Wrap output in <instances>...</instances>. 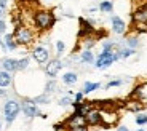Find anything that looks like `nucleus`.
Returning a JSON list of instances; mask_svg holds the SVG:
<instances>
[{
	"label": "nucleus",
	"mask_w": 147,
	"mask_h": 131,
	"mask_svg": "<svg viewBox=\"0 0 147 131\" xmlns=\"http://www.w3.org/2000/svg\"><path fill=\"white\" fill-rule=\"evenodd\" d=\"M56 22V16L51 10H47V8H37L32 13V24L34 29L38 30V32H47L55 26Z\"/></svg>",
	"instance_id": "f257e3e1"
},
{
	"label": "nucleus",
	"mask_w": 147,
	"mask_h": 131,
	"mask_svg": "<svg viewBox=\"0 0 147 131\" xmlns=\"http://www.w3.org/2000/svg\"><path fill=\"white\" fill-rule=\"evenodd\" d=\"M131 24L138 32H146L147 30V2L138 5L134 11L131 13Z\"/></svg>",
	"instance_id": "f03ea898"
},
{
	"label": "nucleus",
	"mask_w": 147,
	"mask_h": 131,
	"mask_svg": "<svg viewBox=\"0 0 147 131\" xmlns=\"http://www.w3.org/2000/svg\"><path fill=\"white\" fill-rule=\"evenodd\" d=\"M13 35H15V40L19 47H29L35 40V32H34V29H30L29 26H26V24H21L18 27H15Z\"/></svg>",
	"instance_id": "7ed1b4c3"
},
{
	"label": "nucleus",
	"mask_w": 147,
	"mask_h": 131,
	"mask_svg": "<svg viewBox=\"0 0 147 131\" xmlns=\"http://www.w3.org/2000/svg\"><path fill=\"white\" fill-rule=\"evenodd\" d=\"M118 58V53L117 51H109V50H102L101 51V55L98 56V59H96L94 66L98 67V69H107L109 66H112Z\"/></svg>",
	"instance_id": "20e7f679"
},
{
	"label": "nucleus",
	"mask_w": 147,
	"mask_h": 131,
	"mask_svg": "<svg viewBox=\"0 0 147 131\" xmlns=\"http://www.w3.org/2000/svg\"><path fill=\"white\" fill-rule=\"evenodd\" d=\"M21 112V104L15 99H8L3 106V115H5V122L7 123H13L15 118L18 117V113Z\"/></svg>",
	"instance_id": "39448f33"
},
{
	"label": "nucleus",
	"mask_w": 147,
	"mask_h": 131,
	"mask_svg": "<svg viewBox=\"0 0 147 131\" xmlns=\"http://www.w3.org/2000/svg\"><path fill=\"white\" fill-rule=\"evenodd\" d=\"M101 117H102V126L104 128L114 126L118 122V113H117V110H115V107H102Z\"/></svg>",
	"instance_id": "423d86ee"
},
{
	"label": "nucleus",
	"mask_w": 147,
	"mask_h": 131,
	"mask_svg": "<svg viewBox=\"0 0 147 131\" xmlns=\"http://www.w3.org/2000/svg\"><path fill=\"white\" fill-rule=\"evenodd\" d=\"M85 120L88 126H102V117H101V109L99 107L93 106L91 109L86 112Z\"/></svg>",
	"instance_id": "0eeeda50"
},
{
	"label": "nucleus",
	"mask_w": 147,
	"mask_h": 131,
	"mask_svg": "<svg viewBox=\"0 0 147 131\" xmlns=\"http://www.w3.org/2000/svg\"><path fill=\"white\" fill-rule=\"evenodd\" d=\"M21 110L24 112V115H26V117H42V118L47 117V115H43V113L38 110L37 104L32 101V99H27V101L22 102V104H21Z\"/></svg>",
	"instance_id": "6e6552de"
},
{
	"label": "nucleus",
	"mask_w": 147,
	"mask_h": 131,
	"mask_svg": "<svg viewBox=\"0 0 147 131\" xmlns=\"http://www.w3.org/2000/svg\"><path fill=\"white\" fill-rule=\"evenodd\" d=\"M78 24H80V30H78V38L83 40L86 37H90L93 32H94V26H93V21H88L85 18H78Z\"/></svg>",
	"instance_id": "1a4fd4ad"
},
{
	"label": "nucleus",
	"mask_w": 147,
	"mask_h": 131,
	"mask_svg": "<svg viewBox=\"0 0 147 131\" xmlns=\"http://www.w3.org/2000/svg\"><path fill=\"white\" fill-rule=\"evenodd\" d=\"M61 69H63V62H61V59H58V58L50 59V61L45 64V74H47L50 78H55Z\"/></svg>",
	"instance_id": "9d476101"
},
{
	"label": "nucleus",
	"mask_w": 147,
	"mask_h": 131,
	"mask_svg": "<svg viewBox=\"0 0 147 131\" xmlns=\"http://www.w3.org/2000/svg\"><path fill=\"white\" fill-rule=\"evenodd\" d=\"M32 58L35 59L38 64H47L50 61V51L45 47H35L32 50Z\"/></svg>",
	"instance_id": "9b49d317"
},
{
	"label": "nucleus",
	"mask_w": 147,
	"mask_h": 131,
	"mask_svg": "<svg viewBox=\"0 0 147 131\" xmlns=\"http://www.w3.org/2000/svg\"><path fill=\"white\" fill-rule=\"evenodd\" d=\"M64 122H66L67 128H74V126H82V125H86L85 117H83V115H78V113H75V112L70 113V115L67 117Z\"/></svg>",
	"instance_id": "f8f14e48"
},
{
	"label": "nucleus",
	"mask_w": 147,
	"mask_h": 131,
	"mask_svg": "<svg viewBox=\"0 0 147 131\" xmlns=\"http://www.w3.org/2000/svg\"><path fill=\"white\" fill-rule=\"evenodd\" d=\"M112 30L115 34H125L126 32V24L120 16H112Z\"/></svg>",
	"instance_id": "ddd939ff"
},
{
	"label": "nucleus",
	"mask_w": 147,
	"mask_h": 131,
	"mask_svg": "<svg viewBox=\"0 0 147 131\" xmlns=\"http://www.w3.org/2000/svg\"><path fill=\"white\" fill-rule=\"evenodd\" d=\"M2 69L7 70V72H16L18 70V59H13V58H7L2 61Z\"/></svg>",
	"instance_id": "4468645a"
},
{
	"label": "nucleus",
	"mask_w": 147,
	"mask_h": 131,
	"mask_svg": "<svg viewBox=\"0 0 147 131\" xmlns=\"http://www.w3.org/2000/svg\"><path fill=\"white\" fill-rule=\"evenodd\" d=\"M123 107L129 112H141L144 109V104H141V101H138V99H129L123 104Z\"/></svg>",
	"instance_id": "2eb2a0df"
},
{
	"label": "nucleus",
	"mask_w": 147,
	"mask_h": 131,
	"mask_svg": "<svg viewBox=\"0 0 147 131\" xmlns=\"http://www.w3.org/2000/svg\"><path fill=\"white\" fill-rule=\"evenodd\" d=\"M3 43H5V47H7V50H10V51H15L16 48L19 47V45L16 43V40H15V35H13V34H5Z\"/></svg>",
	"instance_id": "dca6fc26"
},
{
	"label": "nucleus",
	"mask_w": 147,
	"mask_h": 131,
	"mask_svg": "<svg viewBox=\"0 0 147 131\" xmlns=\"http://www.w3.org/2000/svg\"><path fill=\"white\" fill-rule=\"evenodd\" d=\"M11 85V74L7 70H0V88H7Z\"/></svg>",
	"instance_id": "f3484780"
},
{
	"label": "nucleus",
	"mask_w": 147,
	"mask_h": 131,
	"mask_svg": "<svg viewBox=\"0 0 147 131\" xmlns=\"http://www.w3.org/2000/svg\"><path fill=\"white\" fill-rule=\"evenodd\" d=\"M99 88H101V83H98V82H85V85H83V95H90V93L99 90Z\"/></svg>",
	"instance_id": "a211bd4d"
},
{
	"label": "nucleus",
	"mask_w": 147,
	"mask_h": 131,
	"mask_svg": "<svg viewBox=\"0 0 147 131\" xmlns=\"http://www.w3.org/2000/svg\"><path fill=\"white\" fill-rule=\"evenodd\" d=\"M77 80H78V77H77V74H75V72H66L63 75V82L66 85H69V86H70V85H75V83H77Z\"/></svg>",
	"instance_id": "6ab92c4d"
},
{
	"label": "nucleus",
	"mask_w": 147,
	"mask_h": 131,
	"mask_svg": "<svg viewBox=\"0 0 147 131\" xmlns=\"http://www.w3.org/2000/svg\"><path fill=\"white\" fill-rule=\"evenodd\" d=\"M80 61L85 62V64H91L93 61H94V56H93L91 50H83L80 55Z\"/></svg>",
	"instance_id": "aec40b11"
},
{
	"label": "nucleus",
	"mask_w": 147,
	"mask_h": 131,
	"mask_svg": "<svg viewBox=\"0 0 147 131\" xmlns=\"http://www.w3.org/2000/svg\"><path fill=\"white\" fill-rule=\"evenodd\" d=\"M99 10L102 13H112L114 11V3L110 2V0H102L99 3Z\"/></svg>",
	"instance_id": "412c9836"
},
{
	"label": "nucleus",
	"mask_w": 147,
	"mask_h": 131,
	"mask_svg": "<svg viewBox=\"0 0 147 131\" xmlns=\"http://www.w3.org/2000/svg\"><path fill=\"white\" fill-rule=\"evenodd\" d=\"M126 45H128V48H134L139 45V40H138V37L136 35H129V37H126Z\"/></svg>",
	"instance_id": "4be33fe9"
},
{
	"label": "nucleus",
	"mask_w": 147,
	"mask_h": 131,
	"mask_svg": "<svg viewBox=\"0 0 147 131\" xmlns=\"http://www.w3.org/2000/svg\"><path fill=\"white\" fill-rule=\"evenodd\" d=\"M118 53V58H129V56L134 55V50L133 48H123V50L117 51Z\"/></svg>",
	"instance_id": "5701e85b"
},
{
	"label": "nucleus",
	"mask_w": 147,
	"mask_h": 131,
	"mask_svg": "<svg viewBox=\"0 0 147 131\" xmlns=\"http://www.w3.org/2000/svg\"><path fill=\"white\" fill-rule=\"evenodd\" d=\"M55 90H56V82H55V78H51V80L45 85V93H47V95H50V93H53Z\"/></svg>",
	"instance_id": "b1692460"
},
{
	"label": "nucleus",
	"mask_w": 147,
	"mask_h": 131,
	"mask_svg": "<svg viewBox=\"0 0 147 131\" xmlns=\"http://www.w3.org/2000/svg\"><path fill=\"white\" fill-rule=\"evenodd\" d=\"M27 66H29V58L18 59V70H24V69H27Z\"/></svg>",
	"instance_id": "393cba45"
},
{
	"label": "nucleus",
	"mask_w": 147,
	"mask_h": 131,
	"mask_svg": "<svg viewBox=\"0 0 147 131\" xmlns=\"http://www.w3.org/2000/svg\"><path fill=\"white\" fill-rule=\"evenodd\" d=\"M48 99H50V98H48V95L45 93V95H42V96H37L35 99H32V101L35 102V104H47Z\"/></svg>",
	"instance_id": "a878e982"
},
{
	"label": "nucleus",
	"mask_w": 147,
	"mask_h": 131,
	"mask_svg": "<svg viewBox=\"0 0 147 131\" xmlns=\"http://www.w3.org/2000/svg\"><path fill=\"white\" fill-rule=\"evenodd\" d=\"M64 50H66V45H64V42H63V40H58V42H56V53H58V56L63 55Z\"/></svg>",
	"instance_id": "bb28decb"
},
{
	"label": "nucleus",
	"mask_w": 147,
	"mask_h": 131,
	"mask_svg": "<svg viewBox=\"0 0 147 131\" xmlns=\"http://www.w3.org/2000/svg\"><path fill=\"white\" fill-rule=\"evenodd\" d=\"M136 123L139 125V126L147 125V115H138V117H136Z\"/></svg>",
	"instance_id": "cd10ccee"
},
{
	"label": "nucleus",
	"mask_w": 147,
	"mask_h": 131,
	"mask_svg": "<svg viewBox=\"0 0 147 131\" xmlns=\"http://www.w3.org/2000/svg\"><path fill=\"white\" fill-rule=\"evenodd\" d=\"M72 102H74L72 99L66 96V98H61V99H59V106H72Z\"/></svg>",
	"instance_id": "c85d7f7f"
},
{
	"label": "nucleus",
	"mask_w": 147,
	"mask_h": 131,
	"mask_svg": "<svg viewBox=\"0 0 147 131\" xmlns=\"http://www.w3.org/2000/svg\"><path fill=\"white\" fill-rule=\"evenodd\" d=\"M121 83H123V82H121V80H110L109 83L106 85V88H107V90H109V88H114V86H120Z\"/></svg>",
	"instance_id": "c756f323"
},
{
	"label": "nucleus",
	"mask_w": 147,
	"mask_h": 131,
	"mask_svg": "<svg viewBox=\"0 0 147 131\" xmlns=\"http://www.w3.org/2000/svg\"><path fill=\"white\" fill-rule=\"evenodd\" d=\"M69 131H88V125H82V126H74V128H69Z\"/></svg>",
	"instance_id": "7c9ffc66"
},
{
	"label": "nucleus",
	"mask_w": 147,
	"mask_h": 131,
	"mask_svg": "<svg viewBox=\"0 0 147 131\" xmlns=\"http://www.w3.org/2000/svg\"><path fill=\"white\" fill-rule=\"evenodd\" d=\"M5 32H7V22H5L3 19H0V35L5 34Z\"/></svg>",
	"instance_id": "2f4dec72"
},
{
	"label": "nucleus",
	"mask_w": 147,
	"mask_h": 131,
	"mask_svg": "<svg viewBox=\"0 0 147 131\" xmlns=\"http://www.w3.org/2000/svg\"><path fill=\"white\" fill-rule=\"evenodd\" d=\"M75 102H82L83 101V91H78L77 95H75V99H74Z\"/></svg>",
	"instance_id": "473e14b6"
},
{
	"label": "nucleus",
	"mask_w": 147,
	"mask_h": 131,
	"mask_svg": "<svg viewBox=\"0 0 147 131\" xmlns=\"http://www.w3.org/2000/svg\"><path fill=\"white\" fill-rule=\"evenodd\" d=\"M0 8L2 10H7V0H0Z\"/></svg>",
	"instance_id": "72a5a7b5"
},
{
	"label": "nucleus",
	"mask_w": 147,
	"mask_h": 131,
	"mask_svg": "<svg viewBox=\"0 0 147 131\" xmlns=\"http://www.w3.org/2000/svg\"><path fill=\"white\" fill-rule=\"evenodd\" d=\"M117 131H129V130H128L126 126H118V128H117Z\"/></svg>",
	"instance_id": "f704fd0d"
},
{
	"label": "nucleus",
	"mask_w": 147,
	"mask_h": 131,
	"mask_svg": "<svg viewBox=\"0 0 147 131\" xmlns=\"http://www.w3.org/2000/svg\"><path fill=\"white\" fill-rule=\"evenodd\" d=\"M0 47L3 48V50H7V47H5V43H3V40H2V38H0Z\"/></svg>",
	"instance_id": "c9c22d12"
},
{
	"label": "nucleus",
	"mask_w": 147,
	"mask_h": 131,
	"mask_svg": "<svg viewBox=\"0 0 147 131\" xmlns=\"http://www.w3.org/2000/svg\"><path fill=\"white\" fill-rule=\"evenodd\" d=\"M0 96H5V91L3 90H0Z\"/></svg>",
	"instance_id": "e433bc0d"
},
{
	"label": "nucleus",
	"mask_w": 147,
	"mask_h": 131,
	"mask_svg": "<svg viewBox=\"0 0 147 131\" xmlns=\"http://www.w3.org/2000/svg\"><path fill=\"white\" fill-rule=\"evenodd\" d=\"M0 130H2V122H0Z\"/></svg>",
	"instance_id": "4c0bfd02"
},
{
	"label": "nucleus",
	"mask_w": 147,
	"mask_h": 131,
	"mask_svg": "<svg viewBox=\"0 0 147 131\" xmlns=\"http://www.w3.org/2000/svg\"><path fill=\"white\" fill-rule=\"evenodd\" d=\"M27 2H35V0H27Z\"/></svg>",
	"instance_id": "58836bf2"
},
{
	"label": "nucleus",
	"mask_w": 147,
	"mask_h": 131,
	"mask_svg": "<svg viewBox=\"0 0 147 131\" xmlns=\"http://www.w3.org/2000/svg\"><path fill=\"white\" fill-rule=\"evenodd\" d=\"M138 131H144V130H142V128H141V130H138Z\"/></svg>",
	"instance_id": "ea45409f"
},
{
	"label": "nucleus",
	"mask_w": 147,
	"mask_h": 131,
	"mask_svg": "<svg viewBox=\"0 0 147 131\" xmlns=\"http://www.w3.org/2000/svg\"><path fill=\"white\" fill-rule=\"evenodd\" d=\"M0 66H2V61H0Z\"/></svg>",
	"instance_id": "a19ab883"
}]
</instances>
